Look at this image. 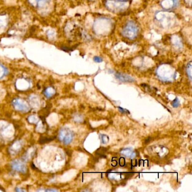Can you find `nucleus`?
<instances>
[{
    "label": "nucleus",
    "instance_id": "6e6552de",
    "mask_svg": "<svg viewBox=\"0 0 192 192\" xmlns=\"http://www.w3.org/2000/svg\"><path fill=\"white\" fill-rule=\"evenodd\" d=\"M171 105H172V107H174V108H177V107H179V106L180 105V102H179V100L178 99V98H176L172 102Z\"/></svg>",
    "mask_w": 192,
    "mask_h": 192
},
{
    "label": "nucleus",
    "instance_id": "9d476101",
    "mask_svg": "<svg viewBox=\"0 0 192 192\" xmlns=\"http://www.w3.org/2000/svg\"><path fill=\"white\" fill-rule=\"evenodd\" d=\"M118 109L120 110V112H121L123 113H129V112H128L127 110H125V109L122 108L118 107Z\"/></svg>",
    "mask_w": 192,
    "mask_h": 192
},
{
    "label": "nucleus",
    "instance_id": "0eeeda50",
    "mask_svg": "<svg viewBox=\"0 0 192 192\" xmlns=\"http://www.w3.org/2000/svg\"><path fill=\"white\" fill-rule=\"evenodd\" d=\"M100 138L101 139V141L103 144H106L109 141V138L107 135H103V134L100 135Z\"/></svg>",
    "mask_w": 192,
    "mask_h": 192
},
{
    "label": "nucleus",
    "instance_id": "423d86ee",
    "mask_svg": "<svg viewBox=\"0 0 192 192\" xmlns=\"http://www.w3.org/2000/svg\"><path fill=\"white\" fill-rule=\"evenodd\" d=\"M186 70V73L188 76L189 78L191 81L192 80V64H191V61H190L187 65Z\"/></svg>",
    "mask_w": 192,
    "mask_h": 192
},
{
    "label": "nucleus",
    "instance_id": "39448f33",
    "mask_svg": "<svg viewBox=\"0 0 192 192\" xmlns=\"http://www.w3.org/2000/svg\"><path fill=\"white\" fill-rule=\"evenodd\" d=\"M121 154L125 156L134 158L135 156V153L131 148H125L121 152Z\"/></svg>",
    "mask_w": 192,
    "mask_h": 192
},
{
    "label": "nucleus",
    "instance_id": "f257e3e1",
    "mask_svg": "<svg viewBox=\"0 0 192 192\" xmlns=\"http://www.w3.org/2000/svg\"><path fill=\"white\" fill-rule=\"evenodd\" d=\"M73 138V134L71 130L67 128L61 129L59 132V139L64 144L71 143Z\"/></svg>",
    "mask_w": 192,
    "mask_h": 192
},
{
    "label": "nucleus",
    "instance_id": "f03ea898",
    "mask_svg": "<svg viewBox=\"0 0 192 192\" xmlns=\"http://www.w3.org/2000/svg\"><path fill=\"white\" fill-rule=\"evenodd\" d=\"M11 167L14 170L22 172H24L26 170L25 164L20 161H13L11 163Z\"/></svg>",
    "mask_w": 192,
    "mask_h": 192
},
{
    "label": "nucleus",
    "instance_id": "7ed1b4c3",
    "mask_svg": "<svg viewBox=\"0 0 192 192\" xmlns=\"http://www.w3.org/2000/svg\"><path fill=\"white\" fill-rule=\"evenodd\" d=\"M116 78L122 82H132L134 81V78L128 75H124L121 73H117L115 75Z\"/></svg>",
    "mask_w": 192,
    "mask_h": 192
},
{
    "label": "nucleus",
    "instance_id": "1a4fd4ad",
    "mask_svg": "<svg viewBox=\"0 0 192 192\" xmlns=\"http://www.w3.org/2000/svg\"><path fill=\"white\" fill-rule=\"evenodd\" d=\"M93 59H94V61H95L96 63H101L103 61V59L101 57H94Z\"/></svg>",
    "mask_w": 192,
    "mask_h": 192
},
{
    "label": "nucleus",
    "instance_id": "20e7f679",
    "mask_svg": "<svg viewBox=\"0 0 192 192\" xmlns=\"http://www.w3.org/2000/svg\"><path fill=\"white\" fill-rule=\"evenodd\" d=\"M14 107L18 110H20L21 112H27L29 110L28 107H27L25 105L23 104L18 100L15 99L13 102Z\"/></svg>",
    "mask_w": 192,
    "mask_h": 192
},
{
    "label": "nucleus",
    "instance_id": "9b49d317",
    "mask_svg": "<svg viewBox=\"0 0 192 192\" xmlns=\"http://www.w3.org/2000/svg\"><path fill=\"white\" fill-rule=\"evenodd\" d=\"M17 192H23V191H25L24 190H23V189H17L16 190Z\"/></svg>",
    "mask_w": 192,
    "mask_h": 192
}]
</instances>
